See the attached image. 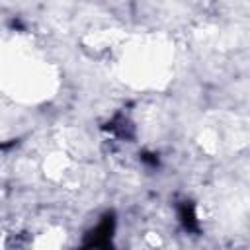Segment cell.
I'll use <instances>...</instances> for the list:
<instances>
[{
  "label": "cell",
  "instance_id": "6da1fadb",
  "mask_svg": "<svg viewBox=\"0 0 250 250\" xmlns=\"http://www.w3.org/2000/svg\"><path fill=\"white\" fill-rule=\"evenodd\" d=\"M178 215H180V223L184 225L186 230L197 232L199 221H197V215H195V207H193L189 201H184V203L178 207Z\"/></svg>",
  "mask_w": 250,
  "mask_h": 250
}]
</instances>
